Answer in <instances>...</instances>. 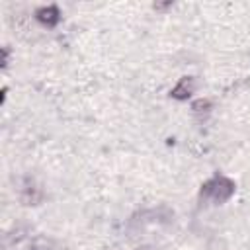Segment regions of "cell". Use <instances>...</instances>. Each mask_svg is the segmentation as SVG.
I'll list each match as a JSON object with an SVG mask.
<instances>
[{
	"instance_id": "cell-1",
	"label": "cell",
	"mask_w": 250,
	"mask_h": 250,
	"mask_svg": "<svg viewBox=\"0 0 250 250\" xmlns=\"http://www.w3.org/2000/svg\"><path fill=\"white\" fill-rule=\"evenodd\" d=\"M234 182L223 174L213 176L201 186L199 197L201 201H211V203H225L232 193H234Z\"/></svg>"
},
{
	"instance_id": "cell-2",
	"label": "cell",
	"mask_w": 250,
	"mask_h": 250,
	"mask_svg": "<svg viewBox=\"0 0 250 250\" xmlns=\"http://www.w3.org/2000/svg\"><path fill=\"white\" fill-rule=\"evenodd\" d=\"M193 88H195V80H193V76H184L174 88H172V98H176V100H188L189 96H191V92H193Z\"/></svg>"
},
{
	"instance_id": "cell-3",
	"label": "cell",
	"mask_w": 250,
	"mask_h": 250,
	"mask_svg": "<svg viewBox=\"0 0 250 250\" xmlns=\"http://www.w3.org/2000/svg\"><path fill=\"white\" fill-rule=\"evenodd\" d=\"M41 197H43L41 189H39V188H35L33 180H29V178H27V180L23 182V188H21V201H23L25 205H35Z\"/></svg>"
},
{
	"instance_id": "cell-4",
	"label": "cell",
	"mask_w": 250,
	"mask_h": 250,
	"mask_svg": "<svg viewBox=\"0 0 250 250\" xmlns=\"http://www.w3.org/2000/svg\"><path fill=\"white\" fill-rule=\"evenodd\" d=\"M35 16H37V20H39L41 23H45V25H49V27L57 25L59 20H61V14H59V8H57V6H45V8H39V10L35 12Z\"/></svg>"
},
{
	"instance_id": "cell-5",
	"label": "cell",
	"mask_w": 250,
	"mask_h": 250,
	"mask_svg": "<svg viewBox=\"0 0 250 250\" xmlns=\"http://www.w3.org/2000/svg\"><path fill=\"white\" fill-rule=\"evenodd\" d=\"M139 250H150V248H139Z\"/></svg>"
}]
</instances>
